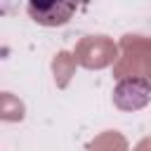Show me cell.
<instances>
[{
	"label": "cell",
	"instance_id": "cell-1",
	"mask_svg": "<svg viewBox=\"0 0 151 151\" xmlns=\"http://www.w3.org/2000/svg\"><path fill=\"white\" fill-rule=\"evenodd\" d=\"M80 0H28V17L40 26H64L76 14Z\"/></svg>",
	"mask_w": 151,
	"mask_h": 151
}]
</instances>
